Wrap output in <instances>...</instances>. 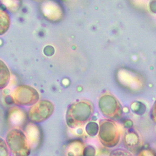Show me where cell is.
<instances>
[{"label":"cell","mask_w":156,"mask_h":156,"mask_svg":"<svg viewBox=\"0 0 156 156\" xmlns=\"http://www.w3.org/2000/svg\"><path fill=\"white\" fill-rule=\"evenodd\" d=\"M10 78L11 73L8 66L0 59V89L5 88L8 85Z\"/></svg>","instance_id":"11"},{"label":"cell","mask_w":156,"mask_h":156,"mask_svg":"<svg viewBox=\"0 0 156 156\" xmlns=\"http://www.w3.org/2000/svg\"><path fill=\"white\" fill-rule=\"evenodd\" d=\"M84 143L80 140H73L69 142L66 147V156H82L84 150Z\"/></svg>","instance_id":"9"},{"label":"cell","mask_w":156,"mask_h":156,"mask_svg":"<svg viewBox=\"0 0 156 156\" xmlns=\"http://www.w3.org/2000/svg\"><path fill=\"white\" fill-rule=\"evenodd\" d=\"M149 7L151 9V11L154 12V13H156V1H152L150 2Z\"/></svg>","instance_id":"17"},{"label":"cell","mask_w":156,"mask_h":156,"mask_svg":"<svg viewBox=\"0 0 156 156\" xmlns=\"http://www.w3.org/2000/svg\"><path fill=\"white\" fill-rule=\"evenodd\" d=\"M0 156H9V150L7 143L3 138L0 137Z\"/></svg>","instance_id":"14"},{"label":"cell","mask_w":156,"mask_h":156,"mask_svg":"<svg viewBox=\"0 0 156 156\" xmlns=\"http://www.w3.org/2000/svg\"><path fill=\"white\" fill-rule=\"evenodd\" d=\"M25 112L21 109L18 108H12L10 109L9 114V121L11 122V124L16 126H20L23 125L26 120Z\"/></svg>","instance_id":"10"},{"label":"cell","mask_w":156,"mask_h":156,"mask_svg":"<svg viewBox=\"0 0 156 156\" xmlns=\"http://www.w3.org/2000/svg\"><path fill=\"white\" fill-rule=\"evenodd\" d=\"M54 110L55 106L51 101L48 100L39 101L30 108L28 116L32 122L40 123L50 118Z\"/></svg>","instance_id":"5"},{"label":"cell","mask_w":156,"mask_h":156,"mask_svg":"<svg viewBox=\"0 0 156 156\" xmlns=\"http://www.w3.org/2000/svg\"><path fill=\"white\" fill-rule=\"evenodd\" d=\"M95 150L93 147L87 146L84 148L83 152V156H94Z\"/></svg>","instance_id":"15"},{"label":"cell","mask_w":156,"mask_h":156,"mask_svg":"<svg viewBox=\"0 0 156 156\" xmlns=\"http://www.w3.org/2000/svg\"><path fill=\"white\" fill-rule=\"evenodd\" d=\"M99 126L95 122H91L87 124L86 127V133L90 136H94L97 134L99 131Z\"/></svg>","instance_id":"13"},{"label":"cell","mask_w":156,"mask_h":156,"mask_svg":"<svg viewBox=\"0 0 156 156\" xmlns=\"http://www.w3.org/2000/svg\"><path fill=\"white\" fill-rule=\"evenodd\" d=\"M99 108L101 112L109 118H117L122 111L121 103L112 94H103L99 100Z\"/></svg>","instance_id":"6"},{"label":"cell","mask_w":156,"mask_h":156,"mask_svg":"<svg viewBox=\"0 0 156 156\" xmlns=\"http://www.w3.org/2000/svg\"><path fill=\"white\" fill-rule=\"evenodd\" d=\"M151 115V118H152V120L156 122V100H155V102L154 103V105L152 108Z\"/></svg>","instance_id":"16"},{"label":"cell","mask_w":156,"mask_h":156,"mask_svg":"<svg viewBox=\"0 0 156 156\" xmlns=\"http://www.w3.org/2000/svg\"><path fill=\"white\" fill-rule=\"evenodd\" d=\"M25 134L31 147L37 146L41 141V133L39 127L33 123H30L25 129Z\"/></svg>","instance_id":"8"},{"label":"cell","mask_w":156,"mask_h":156,"mask_svg":"<svg viewBox=\"0 0 156 156\" xmlns=\"http://www.w3.org/2000/svg\"><path fill=\"white\" fill-rule=\"evenodd\" d=\"M12 100L16 105H34L40 99V95L37 90L31 86L20 85L16 87L11 94Z\"/></svg>","instance_id":"3"},{"label":"cell","mask_w":156,"mask_h":156,"mask_svg":"<svg viewBox=\"0 0 156 156\" xmlns=\"http://www.w3.org/2000/svg\"><path fill=\"white\" fill-rule=\"evenodd\" d=\"M41 11L45 18L51 21H58L63 16L62 8L54 2H44L41 6Z\"/></svg>","instance_id":"7"},{"label":"cell","mask_w":156,"mask_h":156,"mask_svg":"<svg viewBox=\"0 0 156 156\" xmlns=\"http://www.w3.org/2000/svg\"><path fill=\"white\" fill-rule=\"evenodd\" d=\"M11 20L8 12L0 9V36L6 33L10 26Z\"/></svg>","instance_id":"12"},{"label":"cell","mask_w":156,"mask_h":156,"mask_svg":"<svg viewBox=\"0 0 156 156\" xmlns=\"http://www.w3.org/2000/svg\"><path fill=\"white\" fill-rule=\"evenodd\" d=\"M99 138L105 146H114L119 140V130L115 123L109 119L101 120L99 123Z\"/></svg>","instance_id":"4"},{"label":"cell","mask_w":156,"mask_h":156,"mask_svg":"<svg viewBox=\"0 0 156 156\" xmlns=\"http://www.w3.org/2000/svg\"><path fill=\"white\" fill-rule=\"evenodd\" d=\"M6 142L11 153L15 156H29L31 147L25 133L19 128H13L8 132Z\"/></svg>","instance_id":"2"},{"label":"cell","mask_w":156,"mask_h":156,"mask_svg":"<svg viewBox=\"0 0 156 156\" xmlns=\"http://www.w3.org/2000/svg\"><path fill=\"white\" fill-rule=\"evenodd\" d=\"M94 111L93 102L88 100H81L71 105L66 111V121L71 128H76L86 122L92 116Z\"/></svg>","instance_id":"1"}]
</instances>
